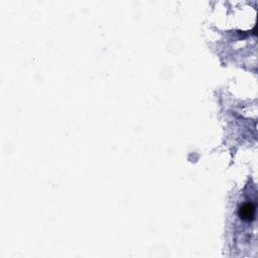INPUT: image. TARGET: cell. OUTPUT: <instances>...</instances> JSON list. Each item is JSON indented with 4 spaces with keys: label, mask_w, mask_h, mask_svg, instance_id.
Here are the masks:
<instances>
[{
    "label": "cell",
    "mask_w": 258,
    "mask_h": 258,
    "mask_svg": "<svg viewBox=\"0 0 258 258\" xmlns=\"http://www.w3.org/2000/svg\"><path fill=\"white\" fill-rule=\"evenodd\" d=\"M256 203L255 201H246L238 209V216L244 222H252L255 220Z\"/></svg>",
    "instance_id": "1"
}]
</instances>
